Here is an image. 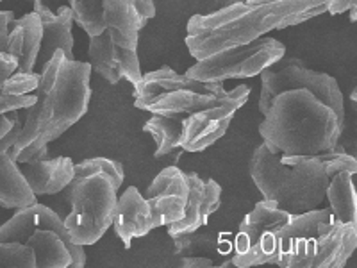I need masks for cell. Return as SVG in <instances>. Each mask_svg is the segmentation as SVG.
Masks as SVG:
<instances>
[{"instance_id": "8", "label": "cell", "mask_w": 357, "mask_h": 268, "mask_svg": "<svg viewBox=\"0 0 357 268\" xmlns=\"http://www.w3.org/2000/svg\"><path fill=\"white\" fill-rule=\"evenodd\" d=\"M231 95L222 82H206L177 73L170 66L143 73L134 86V106L162 117H178L209 110Z\"/></svg>"}, {"instance_id": "15", "label": "cell", "mask_w": 357, "mask_h": 268, "mask_svg": "<svg viewBox=\"0 0 357 268\" xmlns=\"http://www.w3.org/2000/svg\"><path fill=\"white\" fill-rule=\"evenodd\" d=\"M190 193H188V206L184 216L178 222L167 225L168 236L186 234V232L199 231L206 225L209 216L218 211L222 204V188L213 179H202L193 172H186Z\"/></svg>"}, {"instance_id": "12", "label": "cell", "mask_w": 357, "mask_h": 268, "mask_svg": "<svg viewBox=\"0 0 357 268\" xmlns=\"http://www.w3.org/2000/svg\"><path fill=\"white\" fill-rule=\"evenodd\" d=\"M73 22L88 36L107 31L111 41L122 49L138 50V34L143 29L134 0H68Z\"/></svg>"}, {"instance_id": "5", "label": "cell", "mask_w": 357, "mask_h": 268, "mask_svg": "<svg viewBox=\"0 0 357 268\" xmlns=\"http://www.w3.org/2000/svg\"><path fill=\"white\" fill-rule=\"evenodd\" d=\"M250 177L264 200L289 215L311 211L325 199L329 172L318 156H282L261 143L250 158Z\"/></svg>"}, {"instance_id": "2", "label": "cell", "mask_w": 357, "mask_h": 268, "mask_svg": "<svg viewBox=\"0 0 357 268\" xmlns=\"http://www.w3.org/2000/svg\"><path fill=\"white\" fill-rule=\"evenodd\" d=\"M327 0H243L188 22L186 47L195 59L250 43L270 31L298 25L325 13Z\"/></svg>"}, {"instance_id": "27", "label": "cell", "mask_w": 357, "mask_h": 268, "mask_svg": "<svg viewBox=\"0 0 357 268\" xmlns=\"http://www.w3.org/2000/svg\"><path fill=\"white\" fill-rule=\"evenodd\" d=\"M18 118H20V110L0 114V138H4L6 134L13 129V126H15V122H17Z\"/></svg>"}, {"instance_id": "31", "label": "cell", "mask_w": 357, "mask_h": 268, "mask_svg": "<svg viewBox=\"0 0 357 268\" xmlns=\"http://www.w3.org/2000/svg\"><path fill=\"white\" fill-rule=\"evenodd\" d=\"M31 2H34V0H31Z\"/></svg>"}, {"instance_id": "25", "label": "cell", "mask_w": 357, "mask_h": 268, "mask_svg": "<svg viewBox=\"0 0 357 268\" xmlns=\"http://www.w3.org/2000/svg\"><path fill=\"white\" fill-rule=\"evenodd\" d=\"M18 70V57L9 52H0V86L9 77H13Z\"/></svg>"}, {"instance_id": "1", "label": "cell", "mask_w": 357, "mask_h": 268, "mask_svg": "<svg viewBox=\"0 0 357 268\" xmlns=\"http://www.w3.org/2000/svg\"><path fill=\"white\" fill-rule=\"evenodd\" d=\"M91 66L56 50L41 66L34 102L24 110V126L9 156L17 163L49 158L56 142L86 114L91 98Z\"/></svg>"}, {"instance_id": "10", "label": "cell", "mask_w": 357, "mask_h": 268, "mask_svg": "<svg viewBox=\"0 0 357 268\" xmlns=\"http://www.w3.org/2000/svg\"><path fill=\"white\" fill-rule=\"evenodd\" d=\"M291 218L272 200H261L240 223L234 238V254L222 267L272 265L279 247V232Z\"/></svg>"}, {"instance_id": "16", "label": "cell", "mask_w": 357, "mask_h": 268, "mask_svg": "<svg viewBox=\"0 0 357 268\" xmlns=\"http://www.w3.org/2000/svg\"><path fill=\"white\" fill-rule=\"evenodd\" d=\"M22 126L24 120L18 118L13 129L4 138H0V206L8 209H18L36 202V195L22 175L18 163L9 156V149L17 142Z\"/></svg>"}, {"instance_id": "24", "label": "cell", "mask_w": 357, "mask_h": 268, "mask_svg": "<svg viewBox=\"0 0 357 268\" xmlns=\"http://www.w3.org/2000/svg\"><path fill=\"white\" fill-rule=\"evenodd\" d=\"M113 59L118 66V72L122 75V79L129 81L130 84L136 86L142 81V68H139L138 50L122 49L118 45L113 43Z\"/></svg>"}, {"instance_id": "17", "label": "cell", "mask_w": 357, "mask_h": 268, "mask_svg": "<svg viewBox=\"0 0 357 268\" xmlns=\"http://www.w3.org/2000/svg\"><path fill=\"white\" fill-rule=\"evenodd\" d=\"M33 4L41 20V47L36 65L43 66L56 50H63L68 59H73V13L70 6H63L57 13H52L43 0H34Z\"/></svg>"}, {"instance_id": "29", "label": "cell", "mask_w": 357, "mask_h": 268, "mask_svg": "<svg viewBox=\"0 0 357 268\" xmlns=\"http://www.w3.org/2000/svg\"><path fill=\"white\" fill-rule=\"evenodd\" d=\"M349 11H350V20L356 22V18H357V15H356V6H354V8H350Z\"/></svg>"}, {"instance_id": "9", "label": "cell", "mask_w": 357, "mask_h": 268, "mask_svg": "<svg viewBox=\"0 0 357 268\" xmlns=\"http://www.w3.org/2000/svg\"><path fill=\"white\" fill-rule=\"evenodd\" d=\"M284 56L286 47L279 40L261 36L250 43L229 47L197 59L195 65L186 70V75L206 82L256 77L264 68L275 65Z\"/></svg>"}, {"instance_id": "22", "label": "cell", "mask_w": 357, "mask_h": 268, "mask_svg": "<svg viewBox=\"0 0 357 268\" xmlns=\"http://www.w3.org/2000/svg\"><path fill=\"white\" fill-rule=\"evenodd\" d=\"M88 56L91 72L98 73L104 81L113 86L122 81V75L118 72V66L113 59V41L107 31L98 36L89 38Z\"/></svg>"}, {"instance_id": "28", "label": "cell", "mask_w": 357, "mask_h": 268, "mask_svg": "<svg viewBox=\"0 0 357 268\" xmlns=\"http://www.w3.org/2000/svg\"><path fill=\"white\" fill-rule=\"evenodd\" d=\"M357 0H327V8L325 11L331 15H341V13L349 11L350 8L356 6Z\"/></svg>"}, {"instance_id": "13", "label": "cell", "mask_w": 357, "mask_h": 268, "mask_svg": "<svg viewBox=\"0 0 357 268\" xmlns=\"http://www.w3.org/2000/svg\"><path fill=\"white\" fill-rule=\"evenodd\" d=\"M190 183L188 174L177 167L168 165L162 168L146 191V202L151 207L152 228H165L178 222L188 206Z\"/></svg>"}, {"instance_id": "3", "label": "cell", "mask_w": 357, "mask_h": 268, "mask_svg": "<svg viewBox=\"0 0 357 268\" xmlns=\"http://www.w3.org/2000/svg\"><path fill=\"white\" fill-rule=\"evenodd\" d=\"M345 124L305 88L286 89L272 100L259 134L282 156H318L340 143Z\"/></svg>"}, {"instance_id": "21", "label": "cell", "mask_w": 357, "mask_h": 268, "mask_svg": "<svg viewBox=\"0 0 357 268\" xmlns=\"http://www.w3.org/2000/svg\"><path fill=\"white\" fill-rule=\"evenodd\" d=\"M40 73H15L0 86V114L15 110H25L34 102Z\"/></svg>"}, {"instance_id": "14", "label": "cell", "mask_w": 357, "mask_h": 268, "mask_svg": "<svg viewBox=\"0 0 357 268\" xmlns=\"http://www.w3.org/2000/svg\"><path fill=\"white\" fill-rule=\"evenodd\" d=\"M40 47L41 20L36 11L18 20L13 11H0V52L18 57L17 73H31L36 70Z\"/></svg>"}, {"instance_id": "19", "label": "cell", "mask_w": 357, "mask_h": 268, "mask_svg": "<svg viewBox=\"0 0 357 268\" xmlns=\"http://www.w3.org/2000/svg\"><path fill=\"white\" fill-rule=\"evenodd\" d=\"M73 167H75V163L65 156L18 163L22 175L36 197L54 195V193L65 190L72 183Z\"/></svg>"}, {"instance_id": "30", "label": "cell", "mask_w": 357, "mask_h": 268, "mask_svg": "<svg viewBox=\"0 0 357 268\" xmlns=\"http://www.w3.org/2000/svg\"><path fill=\"white\" fill-rule=\"evenodd\" d=\"M231 2H243V0H231Z\"/></svg>"}, {"instance_id": "7", "label": "cell", "mask_w": 357, "mask_h": 268, "mask_svg": "<svg viewBox=\"0 0 357 268\" xmlns=\"http://www.w3.org/2000/svg\"><path fill=\"white\" fill-rule=\"evenodd\" d=\"M250 88L247 84L236 86L231 95L218 106L195 111L178 117L154 114L146 120L143 131L155 140V159L177 165L184 152H202L218 142L227 133L238 110L247 104Z\"/></svg>"}, {"instance_id": "20", "label": "cell", "mask_w": 357, "mask_h": 268, "mask_svg": "<svg viewBox=\"0 0 357 268\" xmlns=\"http://www.w3.org/2000/svg\"><path fill=\"white\" fill-rule=\"evenodd\" d=\"M354 174L349 170L336 172L329 177L325 197L331 202V211L345 223H357V193L352 181Z\"/></svg>"}, {"instance_id": "4", "label": "cell", "mask_w": 357, "mask_h": 268, "mask_svg": "<svg viewBox=\"0 0 357 268\" xmlns=\"http://www.w3.org/2000/svg\"><path fill=\"white\" fill-rule=\"evenodd\" d=\"M357 247V223H345L331 209L291 215L279 232L272 265L282 268H343Z\"/></svg>"}, {"instance_id": "11", "label": "cell", "mask_w": 357, "mask_h": 268, "mask_svg": "<svg viewBox=\"0 0 357 268\" xmlns=\"http://www.w3.org/2000/svg\"><path fill=\"white\" fill-rule=\"evenodd\" d=\"M261 75V95L259 111L266 113L273 98L286 89L305 88L311 94L324 100L334 113L337 114L341 124H345V104L340 84L334 77L324 72L309 68L302 59L296 57H282L275 65L268 66Z\"/></svg>"}, {"instance_id": "18", "label": "cell", "mask_w": 357, "mask_h": 268, "mask_svg": "<svg viewBox=\"0 0 357 268\" xmlns=\"http://www.w3.org/2000/svg\"><path fill=\"white\" fill-rule=\"evenodd\" d=\"M111 225L126 247H130L134 238H142L154 229L151 207L138 188L129 186L118 197Z\"/></svg>"}, {"instance_id": "23", "label": "cell", "mask_w": 357, "mask_h": 268, "mask_svg": "<svg viewBox=\"0 0 357 268\" xmlns=\"http://www.w3.org/2000/svg\"><path fill=\"white\" fill-rule=\"evenodd\" d=\"M175 244V254L177 258L186 256H207L216 252V238L209 234H200L199 231L186 232V234L172 236Z\"/></svg>"}, {"instance_id": "26", "label": "cell", "mask_w": 357, "mask_h": 268, "mask_svg": "<svg viewBox=\"0 0 357 268\" xmlns=\"http://www.w3.org/2000/svg\"><path fill=\"white\" fill-rule=\"evenodd\" d=\"M178 267H215L213 258L207 256H186V258H177Z\"/></svg>"}, {"instance_id": "6", "label": "cell", "mask_w": 357, "mask_h": 268, "mask_svg": "<svg viewBox=\"0 0 357 268\" xmlns=\"http://www.w3.org/2000/svg\"><path fill=\"white\" fill-rule=\"evenodd\" d=\"M122 183L120 161L91 158L73 167V179L68 184L72 211L63 220L73 244L93 245L106 234L113 223L116 193Z\"/></svg>"}]
</instances>
